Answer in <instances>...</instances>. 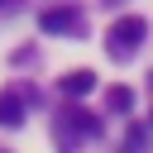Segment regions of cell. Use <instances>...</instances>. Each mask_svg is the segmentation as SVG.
I'll return each instance as SVG.
<instances>
[{
	"label": "cell",
	"instance_id": "6da1fadb",
	"mask_svg": "<svg viewBox=\"0 0 153 153\" xmlns=\"http://www.w3.org/2000/svg\"><path fill=\"white\" fill-rule=\"evenodd\" d=\"M143 33H148V24L139 19V14H124V19H115L110 24V33H105V48H110V57H134L139 48H143Z\"/></svg>",
	"mask_w": 153,
	"mask_h": 153
},
{
	"label": "cell",
	"instance_id": "7a4b0ae2",
	"mask_svg": "<svg viewBox=\"0 0 153 153\" xmlns=\"http://www.w3.org/2000/svg\"><path fill=\"white\" fill-rule=\"evenodd\" d=\"M57 134H62V143L72 148L76 139H91V134H100V120H96L91 110H81V105H72L67 115H57Z\"/></svg>",
	"mask_w": 153,
	"mask_h": 153
},
{
	"label": "cell",
	"instance_id": "5b68a950",
	"mask_svg": "<svg viewBox=\"0 0 153 153\" xmlns=\"http://www.w3.org/2000/svg\"><path fill=\"white\" fill-rule=\"evenodd\" d=\"M105 110H110V115L134 110V91H129V86H110V91H105Z\"/></svg>",
	"mask_w": 153,
	"mask_h": 153
},
{
	"label": "cell",
	"instance_id": "8992f818",
	"mask_svg": "<svg viewBox=\"0 0 153 153\" xmlns=\"http://www.w3.org/2000/svg\"><path fill=\"white\" fill-rule=\"evenodd\" d=\"M62 91L67 96H86V91H96V76L91 72H67L62 76Z\"/></svg>",
	"mask_w": 153,
	"mask_h": 153
},
{
	"label": "cell",
	"instance_id": "277c9868",
	"mask_svg": "<svg viewBox=\"0 0 153 153\" xmlns=\"http://www.w3.org/2000/svg\"><path fill=\"white\" fill-rule=\"evenodd\" d=\"M0 124H5V129L24 124V96H19V91H0Z\"/></svg>",
	"mask_w": 153,
	"mask_h": 153
},
{
	"label": "cell",
	"instance_id": "52a82bcc",
	"mask_svg": "<svg viewBox=\"0 0 153 153\" xmlns=\"http://www.w3.org/2000/svg\"><path fill=\"white\" fill-rule=\"evenodd\" d=\"M148 139H153L148 124H134V129L124 134V153H148Z\"/></svg>",
	"mask_w": 153,
	"mask_h": 153
},
{
	"label": "cell",
	"instance_id": "9c48e42d",
	"mask_svg": "<svg viewBox=\"0 0 153 153\" xmlns=\"http://www.w3.org/2000/svg\"><path fill=\"white\" fill-rule=\"evenodd\" d=\"M0 5H5V0H0Z\"/></svg>",
	"mask_w": 153,
	"mask_h": 153
},
{
	"label": "cell",
	"instance_id": "ba28073f",
	"mask_svg": "<svg viewBox=\"0 0 153 153\" xmlns=\"http://www.w3.org/2000/svg\"><path fill=\"white\" fill-rule=\"evenodd\" d=\"M105 5H120V0H105Z\"/></svg>",
	"mask_w": 153,
	"mask_h": 153
},
{
	"label": "cell",
	"instance_id": "3957f363",
	"mask_svg": "<svg viewBox=\"0 0 153 153\" xmlns=\"http://www.w3.org/2000/svg\"><path fill=\"white\" fill-rule=\"evenodd\" d=\"M38 29L43 33H81V10L76 5H53L38 14Z\"/></svg>",
	"mask_w": 153,
	"mask_h": 153
}]
</instances>
